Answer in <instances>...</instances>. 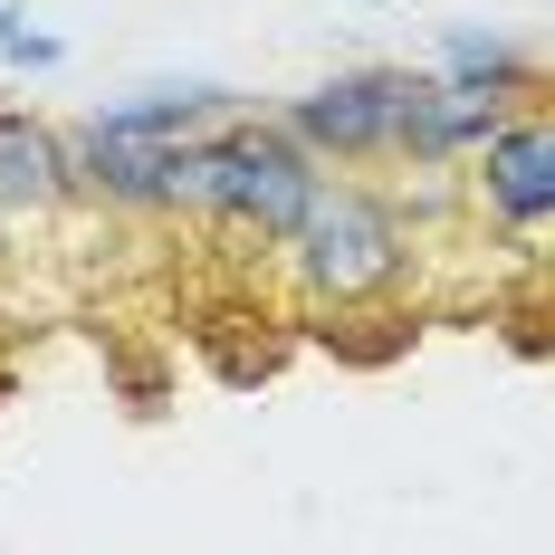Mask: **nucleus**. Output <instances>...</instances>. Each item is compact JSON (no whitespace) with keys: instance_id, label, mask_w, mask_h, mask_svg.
Returning a JSON list of instances; mask_svg holds the SVG:
<instances>
[{"instance_id":"obj_1","label":"nucleus","mask_w":555,"mask_h":555,"mask_svg":"<svg viewBox=\"0 0 555 555\" xmlns=\"http://www.w3.org/2000/svg\"><path fill=\"white\" fill-rule=\"evenodd\" d=\"M317 192H326L317 154H297L278 125H211V134L172 144V211H211L230 230L287 240Z\"/></svg>"},{"instance_id":"obj_2","label":"nucleus","mask_w":555,"mask_h":555,"mask_svg":"<svg viewBox=\"0 0 555 555\" xmlns=\"http://www.w3.org/2000/svg\"><path fill=\"white\" fill-rule=\"evenodd\" d=\"M422 106H431V67H354V77L307 87L297 106L278 115V134H287L297 154L354 164V154H402L412 125H422Z\"/></svg>"},{"instance_id":"obj_8","label":"nucleus","mask_w":555,"mask_h":555,"mask_svg":"<svg viewBox=\"0 0 555 555\" xmlns=\"http://www.w3.org/2000/svg\"><path fill=\"white\" fill-rule=\"evenodd\" d=\"M0 57H10V67H57L67 39H57V29H29L20 10H0Z\"/></svg>"},{"instance_id":"obj_6","label":"nucleus","mask_w":555,"mask_h":555,"mask_svg":"<svg viewBox=\"0 0 555 555\" xmlns=\"http://www.w3.org/2000/svg\"><path fill=\"white\" fill-rule=\"evenodd\" d=\"M67 192V144L29 115H0V211H49Z\"/></svg>"},{"instance_id":"obj_7","label":"nucleus","mask_w":555,"mask_h":555,"mask_svg":"<svg viewBox=\"0 0 555 555\" xmlns=\"http://www.w3.org/2000/svg\"><path fill=\"white\" fill-rule=\"evenodd\" d=\"M431 77H441V87H460V96H517V87H527V57L507 49L499 29H450Z\"/></svg>"},{"instance_id":"obj_4","label":"nucleus","mask_w":555,"mask_h":555,"mask_svg":"<svg viewBox=\"0 0 555 555\" xmlns=\"http://www.w3.org/2000/svg\"><path fill=\"white\" fill-rule=\"evenodd\" d=\"M479 202L499 211L507 230H546L555 211V134H546V115H507L499 134L479 144Z\"/></svg>"},{"instance_id":"obj_5","label":"nucleus","mask_w":555,"mask_h":555,"mask_svg":"<svg viewBox=\"0 0 555 555\" xmlns=\"http://www.w3.org/2000/svg\"><path fill=\"white\" fill-rule=\"evenodd\" d=\"M211 125H230L221 87H154V96L106 106L87 134H106V144H192V134H211Z\"/></svg>"},{"instance_id":"obj_3","label":"nucleus","mask_w":555,"mask_h":555,"mask_svg":"<svg viewBox=\"0 0 555 555\" xmlns=\"http://www.w3.org/2000/svg\"><path fill=\"white\" fill-rule=\"evenodd\" d=\"M278 249H297V278L335 297V307H354V297H384L392 278H402V221H392L374 192H354V182H326L317 202H307V221L287 230Z\"/></svg>"}]
</instances>
